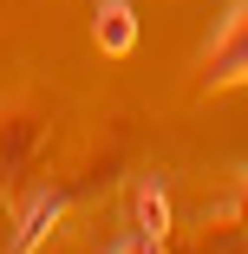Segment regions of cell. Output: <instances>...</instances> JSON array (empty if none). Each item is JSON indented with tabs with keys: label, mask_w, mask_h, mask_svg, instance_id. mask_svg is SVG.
Returning <instances> with one entry per match:
<instances>
[{
	"label": "cell",
	"mask_w": 248,
	"mask_h": 254,
	"mask_svg": "<svg viewBox=\"0 0 248 254\" xmlns=\"http://www.w3.org/2000/svg\"><path fill=\"white\" fill-rule=\"evenodd\" d=\"M91 39H98V53L124 59L137 46V7H131V0H98V7H91Z\"/></svg>",
	"instance_id": "cell-3"
},
{
	"label": "cell",
	"mask_w": 248,
	"mask_h": 254,
	"mask_svg": "<svg viewBox=\"0 0 248 254\" xmlns=\"http://www.w3.org/2000/svg\"><path fill=\"white\" fill-rule=\"evenodd\" d=\"M248 78V0H235L222 33L209 39V53H203V85L222 91V85H242Z\"/></svg>",
	"instance_id": "cell-1"
},
{
	"label": "cell",
	"mask_w": 248,
	"mask_h": 254,
	"mask_svg": "<svg viewBox=\"0 0 248 254\" xmlns=\"http://www.w3.org/2000/svg\"><path fill=\"white\" fill-rule=\"evenodd\" d=\"M66 189H53V183H46V189H33L26 195V209H20V222H13V235H7V248H0V254H33L46 235H53L59 228V215H66Z\"/></svg>",
	"instance_id": "cell-2"
},
{
	"label": "cell",
	"mask_w": 248,
	"mask_h": 254,
	"mask_svg": "<svg viewBox=\"0 0 248 254\" xmlns=\"http://www.w3.org/2000/svg\"><path fill=\"white\" fill-rule=\"evenodd\" d=\"M131 228L170 241V195H164L157 176H137V189H131Z\"/></svg>",
	"instance_id": "cell-4"
},
{
	"label": "cell",
	"mask_w": 248,
	"mask_h": 254,
	"mask_svg": "<svg viewBox=\"0 0 248 254\" xmlns=\"http://www.w3.org/2000/svg\"><path fill=\"white\" fill-rule=\"evenodd\" d=\"M105 254H164V241H157V235H137V228H124V235H118Z\"/></svg>",
	"instance_id": "cell-5"
}]
</instances>
